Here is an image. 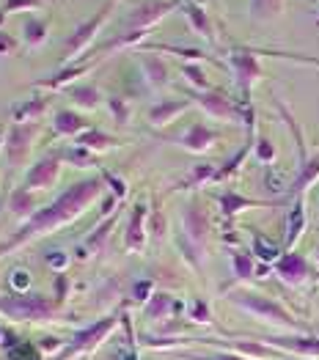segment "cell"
I'll return each mask as SVG.
<instances>
[{"label": "cell", "mask_w": 319, "mask_h": 360, "mask_svg": "<svg viewBox=\"0 0 319 360\" xmlns=\"http://www.w3.org/2000/svg\"><path fill=\"white\" fill-rule=\"evenodd\" d=\"M254 250H256V256L264 259V262H273V259L278 256V248H275V245H270L261 234H256V240H254Z\"/></svg>", "instance_id": "38"}, {"label": "cell", "mask_w": 319, "mask_h": 360, "mask_svg": "<svg viewBox=\"0 0 319 360\" xmlns=\"http://www.w3.org/2000/svg\"><path fill=\"white\" fill-rule=\"evenodd\" d=\"M94 63L86 60V63H66L63 69H61L56 77H47V80H36V86H42V89H61V86H66V83H72L75 77H80V75H86L88 69H91Z\"/></svg>", "instance_id": "20"}, {"label": "cell", "mask_w": 319, "mask_h": 360, "mask_svg": "<svg viewBox=\"0 0 319 360\" xmlns=\"http://www.w3.org/2000/svg\"><path fill=\"white\" fill-rule=\"evenodd\" d=\"M47 264L56 267V270H63V267L69 264V256H66V253H50V256H47Z\"/></svg>", "instance_id": "43"}, {"label": "cell", "mask_w": 319, "mask_h": 360, "mask_svg": "<svg viewBox=\"0 0 319 360\" xmlns=\"http://www.w3.org/2000/svg\"><path fill=\"white\" fill-rule=\"evenodd\" d=\"M187 108H190V99H163V102H157V105L149 110V121H151L154 127L171 124V121H174L179 113H184Z\"/></svg>", "instance_id": "14"}, {"label": "cell", "mask_w": 319, "mask_h": 360, "mask_svg": "<svg viewBox=\"0 0 319 360\" xmlns=\"http://www.w3.org/2000/svg\"><path fill=\"white\" fill-rule=\"evenodd\" d=\"M196 102L201 105L209 116H215V119H223V121H239L242 119V110L234 105L229 96H223V94H215V91H199V94H196Z\"/></svg>", "instance_id": "9"}, {"label": "cell", "mask_w": 319, "mask_h": 360, "mask_svg": "<svg viewBox=\"0 0 319 360\" xmlns=\"http://www.w3.org/2000/svg\"><path fill=\"white\" fill-rule=\"evenodd\" d=\"M182 75L190 80V86H196L199 91H209V80L199 63H182Z\"/></svg>", "instance_id": "33"}, {"label": "cell", "mask_w": 319, "mask_h": 360, "mask_svg": "<svg viewBox=\"0 0 319 360\" xmlns=\"http://www.w3.org/2000/svg\"><path fill=\"white\" fill-rule=\"evenodd\" d=\"M149 50H157V53H174L176 58H187V60L209 58L204 50H196V47H176V44H151Z\"/></svg>", "instance_id": "32"}, {"label": "cell", "mask_w": 319, "mask_h": 360, "mask_svg": "<svg viewBox=\"0 0 319 360\" xmlns=\"http://www.w3.org/2000/svg\"><path fill=\"white\" fill-rule=\"evenodd\" d=\"M111 11H116V3H113V0H105V3L96 8L94 17H88L86 22H80V25L75 28V33H72V36L66 39V44H63V63H75V60L80 58V53H86L88 47H91V41L96 39V33L108 22Z\"/></svg>", "instance_id": "2"}, {"label": "cell", "mask_w": 319, "mask_h": 360, "mask_svg": "<svg viewBox=\"0 0 319 360\" xmlns=\"http://www.w3.org/2000/svg\"><path fill=\"white\" fill-rule=\"evenodd\" d=\"M251 146H254V143L248 141V143H245L242 149H239L237 154H234L232 160H226V162H223V165H220V168L215 171V181H220V179H226V176H232V174H237V168H239V165L245 162V157H248V151H251Z\"/></svg>", "instance_id": "31"}, {"label": "cell", "mask_w": 319, "mask_h": 360, "mask_svg": "<svg viewBox=\"0 0 319 360\" xmlns=\"http://www.w3.org/2000/svg\"><path fill=\"white\" fill-rule=\"evenodd\" d=\"M196 3H204V0H196Z\"/></svg>", "instance_id": "51"}, {"label": "cell", "mask_w": 319, "mask_h": 360, "mask_svg": "<svg viewBox=\"0 0 319 360\" xmlns=\"http://www.w3.org/2000/svg\"><path fill=\"white\" fill-rule=\"evenodd\" d=\"M171 308V297L168 295H154V300L149 305V316H163Z\"/></svg>", "instance_id": "39"}, {"label": "cell", "mask_w": 319, "mask_h": 360, "mask_svg": "<svg viewBox=\"0 0 319 360\" xmlns=\"http://www.w3.org/2000/svg\"><path fill=\"white\" fill-rule=\"evenodd\" d=\"M212 360H239V358H226V355H220V358H212Z\"/></svg>", "instance_id": "49"}, {"label": "cell", "mask_w": 319, "mask_h": 360, "mask_svg": "<svg viewBox=\"0 0 319 360\" xmlns=\"http://www.w3.org/2000/svg\"><path fill=\"white\" fill-rule=\"evenodd\" d=\"M99 193H102V181L99 179H83V181H77V184H72V187H69L63 195H58L50 207H44V210L36 212L33 217H28V220L23 223V229H20L11 240L0 242V259L8 256L14 248L36 240V237H42V234H50L53 229H58L63 223L75 220L77 214H83V210H86L91 201L99 198Z\"/></svg>", "instance_id": "1"}, {"label": "cell", "mask_w": 319, "mask_h": 360, "mask_svg": "<svg viewBox=\"0 0 319 360\" xmlns=\"http://www.w3.org/2000/svg\"><path fill=\"white\" fill-rule=\"evenodd\" d=\"M232 262H234V275H237V278H251V272H254V262H251V256H248V253H234Z\"/></svg>", "instance_id": "36"}, {"label": "cell", "mask_w": 319, "mask_h": 360, "mask_svg": "<svg viewBox=\"0 0 319 360\" xmlns=\"http://www.w3.org/2000/svg\"><path fill=\"white\" fill-rule=\"evenodd\" d=\"M77 146H83L88 151H102L111 149V146H118V141L111 138L108 132H102V129H86L83 135H77Z\"/></svg>", "instance_id": "25"}, {"label": "cell", "mask_w": 319, "mask_h": 360, "mask_svg": "<svg viewBox=\"0 0 319 360\" xmlns=\"http://www.w3.org/2000/svg\"><path fill=\"white\" fill-rule=\"evenodd\" d=\"M58 174H61V160L58 154H50V157H42L36 165H30L28 176L23 181V187H28V190H47V187H53L56 181H58Z\"/></svg>", "instance_id": "8"}, {"label": "cell", "mask_w": 319, "mask_h": 360, "mask_svg": "<svg viewBox=\"0 0 319 360\" xmlns=\"http://www.w3.org/2000/svg\"><path fill=\"white\" fill-rule=\"evenodd\" d=\"M3 20H6V14H3V11H0V25H3Z\"/></svg>", "instance_id": "50"}, {"label": "cell", "mask_w": 319, "mask_h": 360, "mask_svg": "<svg viewBox=\"0 0 319 360\" xmlns=\"http://www.w3.org/2000/svg\"><path fill=\"white\" fill-rule=\"evenodd\" d=\"M179 8H182V14H184V20L190 22V28L212 44V41H215V28H212V20H209V14H206L204 3H196V0H182V6H179Z\"/></svg>", "instance_id": "11"}, {"label": "cell", "mask_w": 319, "mask_h": 360, "mask_svg": "<svg viewBox=\"0 0 319 360\" xmlns=\"http://www.w3.org/2000/svg\"><path fill=\"white\" fill-rule=\"evenodd\" d=\"M234 302L242 305V308H248V311H254V314H259V316H267V319H275V322L292 325L289 314H287L278 302L267 300V297H261V295H237Z\"/></svg>", "instance_id": "10"}, {"label": "cell", "mask_w": 319, "mask_h": 360, "mask_svg": "<svg viewBox=\"0 0 319 360\" xmlns=\"http://www.w3.org/2000/svg\"><path fill=\"white\" fill-rule=\"evenodd\" d=\"M66 157H69L72 162H77L80 168H86L88 162H91V154H88V149H83V146H77V143H75V149L66 151Z\"/></svg>", "instance_id": "41"}, {"label": "cell", "mask_w": 319, "mask_h": 360, "mask_svg": "<svg viewBox=\"0 0 319 360\" xmlns=\"http://www.w3.org/2000/svg\"><path fill=\"white\" fill-rule=\"evenodd\" d=\"M146 36H149V30H124V33L113 36L111 41L96 47V58H105L108 53H116V50H124V47H135V44L144 41Z\"/></svg>", "instance_id": "18"}, {"label": "cell", "mask_w": 319, "mask_h": 360, "mask_svg": "<svg viewBox=\"0 0 319 360\" xmlns=\"http://www.w3.org/2000/svg\"><path fill=\"white\" fill-rule=\"evenodd\" d=\"M144 223H146V207H135L132 210V217H130V226H127V248L130 250H141L146 240V231H144Z\"/></svg>", "instance_id": "22"}, {"label": "cell", "mask_w": 319, "mask_h": 360, "mask_svg": "<svg viewBox=\"0 0 319 360\" xmlns=\"http://www.w3.org/2000/svg\"><path fill=\"white\" fill-rule=\"evenodd\" d=\"M113 223H116V214L113 217H105V223L91 234L86 240V248H91V250H96V248H102V242L108 240V234H111V229H113Z\"/></svg>", "instance_id": "35"}, {"label": "cell", "mask_w": 319, "mask_h": 360, "mask_svg": "<svg viewBox=\"0 0 319 360\" xmlns=\"http://www.w3.org/2000/svg\"><path fill=\"white\" fill-rule=\"evenodd\" d=\"M248 207H267L264 201H254V198H245V195H239V193H234V190H226L223 195H220V210L226 217H232L237 214L239 210H248Z\"/></svg>", "instance_id": "26"}, {"label": "cell", "mask_w": 319, "mask_h": 360, "mask_svg": "<svg viewBox=\"0 0 319 360\" xmlns=\"http://www.w3.org/2000/svg\"><path fill=\"white\" fill-rule=\"evenodd\" d=\"M56 132L58 135H83L88 129V121L75 110H58L56 113Z\"/></svg>", "instance_id": "21"}, {"label": "cell", "mask_w": 319, "mask_h": 360, "mask_svg": "<svg viewBox=\"0 0 319 360\" xmlns=\"http://www.w3.org/2000/svg\"><path fill=\"white\" fill-rule=\"evenodd\" d=\"M275 272L289 281V283H300L306 275H308V262L300 256V253H284L278 262H275Z\"/></svg>", "instance_id": "13"}, {"label": "cell", "mask_w": 319, "mask_h": 360, "mask_svg": "<svg viewBox=\"0 0 319 360\" xmlns=\"http://www.w3.org/2000/svg\"><path fill=\"white\" fill-rule=\"evenodd\" d=\"M256 157H259L261 162H273L275 160V146L267 138H259L256 141Z\"/></svg>", "instance_id": "40"}, {"label": "cell", "mask_w": 319, "mask_h": 360, "mask_svg": "<svg viewBox=\"0 0 319 360\" xmlns=\"http://www.w3.org/2000/svg\"><path fill=\"white\" fill-rule=\"evenodd\" d=\"M14 50H17V39H14L11 33L0 30V56H8V53H14Z\"/></svg>", "instance_id": "42"}, {"label": "cell", "mask_w": 319, "mask_h": 360, "mask_svg": "<svg viewBox=\"0 0 319 360\" xmlns=\"http://www.w3.org/2000/svg\"><path fill=\"white\" fill-rule=\"evenodd\" d=\"M69 96L75 99L77 108H86V110L99 108V91H96V86H75V89L69 91Z\"/></svg>", "instance_id": "30"}, {"label": "cell", "mask_w": 319, "mask_h": 360, "mask_svg": "<svg viewBox=\"0 0 319 360\" xmlns=\"http://www.w3.org/2000/svg\"><path fill=\"white\" fill-rule=\"evenodd\" d=\"M36 207H39V201H36V195H33V190L28 187H17L14 193H11V198H8V210L14 217H20V220H28L36 214Z\"/></svg>", "instance_id": "17"}, {"label": "cell", "mask_w": 319, "mask_h": 360, "mask_svg": "<svg viewBox=\"0 0 319 360\" xmlns=\"http://www.w3.org/2000/svg\"><path fill=\"white\" fill-rule=\"evenodd\" d=\"M116 325V319L113 316H108V319H102L99 325H94V328H88V330H83L77 338H75V344L61 355L58 360H66L69 355H77V352H86V349H91V347H96L99 344V338H105V333L111 330Z\"/></svg>", "instance_id": "12"}, {"label": "cell", "mask_w": 319, "mask_h": 360, "mask_svg": "<svg viewBox=\"0 0 319 360\" xmlns=\"http://www.w3.org/2000/svg\"><path fill=\"white\" fill-rule=\"evenodd\" d=\"M182 229H184V240L193 248H204L206 234H209V214L199 201H190L182 212Z\"/></svg>", "instance_id": "6"}, {"label": "cell", "mask_w": 319, "mask_h": 360, "mask_svg": "<svg viewBox=\"0 0 319 360\" xmlns=\"http://www.w3.org/2000/svg\"><path fill=\"white\" fill-rule=\"evenodd\" d=\"M317 14H319V11H317Z\"/></svg>", "instance_id": "52"}, {"label": "cell", "mask_w": 319, "mask_h": 360, "mask_svg": "<svg viewBox=\"0 0 319 360\" xmlns=\"http://www.w3.org/2000/svg\"><path fill=\"white\" fill-rule=\"evenodd\" d=\"M317 179H319V157H314V160H306V162L300 165V174L292 181L289 193L292 195H300L306 187H311Z\"/></svg>", "instance_id": "24"}, {"label": "cell", "mask_w": 319, "mask_h": 360, "mask_svg": "<svg viewBox=\"0 0 319 360\" xmlns=\"http://www.w3.org/2000/svg\"><path fill=\"white\" fill-rule=\"evenodd\" d=\"M287 8V0H251L248 3V14L251 20L256 22H270V20H278Z\"/></svg>", "instance_id": "19"}, {"label": "cell", "mask_w": 319, "mask_h": 360, "mask_svg": "<svg viewBox=\"0 0 319 360\" xmlns=\"http://www.w3.org/2000/svg\"><path fill=\"white\" fill-rule=\"evenodd\" d=\"M256 56H270V58L294 60V63H306V66H319V56H306V53H284V50H264V47H251Z\"/></svg>", "instance_id": "29"}, {"label": "cell", "mask_w": 319, "mask_h": 360, "mask_svg": "<svg viewBox=\"0 0 319 360\" xmlns=\"http://www.w3.org/2000/svg\"><path fill=\"white\" fill-rule=\"evenodd\" d=\"M105 179H108V184L113 187L116 198H124V195H127V184H124L121 179H116V176H111V174H105Z\"/></svg>", "instance_id": "44"}, {"label": "cell", "mask_w": 319, "mask_h": 360, "mask_svg": "<svg viewBox=\"0 0 319 360\" xmlns=\"http://www.w3.org/2000/svg\"><path fill=\"white\" fill-rule=\"evenodd\" d=\"M135 292L141 295V300H146L144 295H146V292H149V283H138V286H135Z\"/></svg>", "instance_id": "48"}, {"label": "cell", "mask_w": 319, "mask_h": 360, "mask_svg": "<svg viewBox=\"0 0 319 360\" xmlns=\"http://www.w3.org/2000/svg\"><path fill=\"white\" fill-rule=\"evenodd\" d=\"M182 6V0H144L138 3L127 20H124V28L127 30H151L157 22H163L171 11H176Z\"/></svg>", "instance_id": "4"}, {"label": "cell", "mask_w": 319, "mask_h": 360, "mask_svg": "<svg viewBox=\"0 0 319 360\" xmlns=\"http://www.w3.org/2000/svg\"><path fill=\"white\" fill-rule=\"evenodd\" d=\"M108 105H111V113H113V119H116L118 124H127V121H130V105H127L121 96H111Z\"/></svg>", "instance_id": "37"}, {"label": "cell", "mask_w": 319, "mask_h": 360, "mask_svg": "<svg viewBox=\"0 0 319 360\" xmlns=\"http://www.w3.org/2000/svg\"><path fill=\"white\" fill-rule=\"evenodd\" d=\"M47 33H50V22L42 20V17H25V25H23V39L28 47H39L47 41Z\"/></svg>", "instance_id": "23"}, {"label": "cell", "mask_w": 319, "mask_h": 360, "mask_svg": "<svg viewBox=\"0 0 319 360\" xmlns=\"http://www.w3.org/2000/svg\"><path fill=\"white\" fill-rule=\"evenodd\" d=\"M36 138V124H14L8 129V138H6V157L11 165H23L25 157L30 151V143Z\"/></svg>", "instance_id": "7"}, {"label": "cell", "mask_w": 319, "mask_h": 360, "mask_svg": "<svg viewBox=\"0 0 319 360\" xmlns=\"http://www.w3.org/2000/svg\"><path fill=\"white\" fill-rule=\"evenodd\" d=\"M218 141V132L209 129L206 124H193L184 135H182V146L187 151H206Z\"/></svg>", "instance_id": "16"}, {"label": "cell", "mask_w": 319, "mask_h": 360, "mask_svg": "<svg viewBox=\"0 0 319 360\" xmlns=\"http://www.w3.org/2000/svg\"><path fill=\"white\" fill-rule=\"evenodd\" d=\"M0 314L17 322H42L56 316V302L47 300L44 295H11L0 300Z\"/></svg>", "instance_id": "3"}, {"label": "cell", "mask_w": 319, "mask_h": 360, "mask_svg": "<svg viewBox=\"0 0 319 360\" xmlns=\"http://www.w3.org/2000/svg\"><path fill=\"white\" fill-rule=\"evenodd\" d=\"M28 272L25 270H17L14 272V278H11V286H14V289H25V286H28Z\"/></svg>", "instance_id": "45"}, {"label": "cell", "mask_w": 319, "mask_h": 360, "mask_svg": "<svg viewBox=\"0 0 319 360\" xmlns=\"http://www.w3.org/2000/svg\"><path fill=\"white\" fill-rule=\"evenodd\" d=\"M42 347H44V349H56V347H58V341H56V338H44V341H42Z\"/></svg>", "instance_id": "47"}, {"label": "cell", "mask_w": 319, "mask_h": 360, "mask_svg": "<svg viewBox=\"0 0 319 360\" xmlns=\"http://www.w3.org/2000/svg\"><path fill=\"white\" fill-rule=\"evenodd\" d=\"M141 69H144V77L149 80V86H154V89L168 86V66L160 56L141 53Z\"/></svg>", "instance_id": "15"}, {"label": "cell", "mask_w": 319, "mask_h": 360, "mask_svg": "<svg viewBox=\"0 0 319 360\" xmlns=\"http://www.w3.org/2000/svg\"><path fill=\"white\" fill-rule=\"evenodd\" d=\"M47 102H50L47 96H36V99H28V102L17 105V108H14V121H20V124L28 121L30 124V121L39 119V116L47 110Z\"/></svg>", "instance_id": "28"}, {"label": "cell", "mask_w": 319, "mask_h": 360, "mask_svg": "<svg viewBox=\"0 0 319 360\" xmlns=\"http://www.w3.org/2000/svg\"><path fill=\"white\" fill-rule=\"evenodd\" d=\"M303 229H306V210H303V201H297L289 210V220H287V250L300 240Z\"/></svg>", "instance_id": "27"}, {"label": "cell", "mask_w": 319, "mask_h": 360, "mask_svg": "<svg viewBox=\"0 0 319 360\" xmlns=\"http://www.w3.org/2000/svg\"><path fill=\"white\" fill-rule=\"evenodd\" d=\"M47 0H6L3 3V14L8 17V14H17V11H36V8H42Z\"/></svg>", "instance_id": "34"}, {"label": "cell", "mask_w": 319, "mask_h": 360, "mask_svg": "<svg viewBox=\"0 0 319 360\" xmlns=\"http://www.w3.org/2000/svg\"><path fill=\"white\" fill-rule=\"evenodd\" d=\"M193 316H196L199 322H206V319H209V308H206V305L199 300L196 305H193Z\"/></svg>", "instance_id": "46"}, {"label": "cell", "mask_w": 319, "mask_h": 360, "mask_svg": "<svg viewBox=\"0 0 319 360\" xmlns=\"http://www.w3.org/2000/svg\"><path fill=\"white\" fill-rule=\"evenodd\" d=\"M229 60H232L234 77H237L239 91H242V96H245V105H248L254 83H256L261 75H264V72H261V63H259L256 53H254L251 47H234L232 56H229Z\"/></svg>", "instance_id": "5"}]
</instances>
